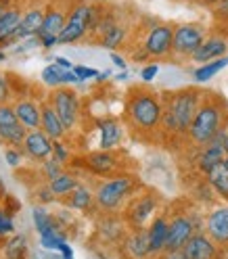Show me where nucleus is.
<instances>
[{"label":"nucleus","instance_id":"f257e3e1","mask_svg":"<svg viewBox=\"0 0 228 259\" xmlns=\"http://www.w3.org/2000/svg\"><path fill=\"white\" fill-rule=\"evenodd\" d=\"M164 117V96L146 90L132 88L126 99V123L136 136H151L161 130Z\"/></svg>","mask_w":228,"mask_h":259},{"label":"nucleus","instance_id":"f03ea898","mask_svg":"<svg viewBox=\"0 0 228 259\" xmlns=\"http://www.w3.org/2000/svg\"><path fill=\"white\" fill-rule=\"evenodd\" d=\"M228 105L218 94H203V101L197 109L191 130H188V142L195 147H203L214 138L220 130H228Z\"/></svg>","mask_w":228,"mask_h":259},{"label":"nucleus","instance_id":"7ed1b4c3","mask_svg":"<svg viewBox=\"0 0 228 259\" xmlns=\"http://www.w3.org/2000/svg\"><path fill=\"white\" fill-rule=\"evenodd\" d=\"M138 182L130 174H116L111 178H103L94 190V205L103 213H116L134 197Z\"/></svg>","mask_w":228,"mask_h":259},{"label":"nucleus","instance_id":"20e7f679","mask_svg":"<svg viewBox=\"0 0 228 259\" xmlns=\"http://www.w3.org/2000/svg\"><path fill=\"white\" fill-rule=\"evenodd\" d=\"M201 101H203V92L199 88H180L176 92L164 94V105L172 111L178 136H188L191 123L195 115H197Z\"/></svg>","mask_w":228,"mask_h":259},{"label":"nucleus","instance_id":"39448f33","mask_svg":"<svg viewBox=\"0 0 228 259\" xmlns=\"http://www.w3.org/2000/svg\"><path fill=\"white\" fill-rule=\"evenodd\" d=\"M99 17H101V11L94 5L78 3L75 7H71L67 11L65 27L59 34V44H75L80 40H84L94 27V23L99 21Z\"/></svg>","mask_w":228,"mask_h":259},{"label":"nucleus","instance_id":"423d86ee","mask_svg":"<svg viewBox=\"0 0 228 259\" xmlns=\"http://www.w3.org/2000/svg\"><path fill=\"white\" fill-rule=\"evenodd\" d=\"M48 103L55 107L57 115L61 117L65 130H67V134L73 132L80 125V119H82V103H80V96L73 88L69 86L53 88L51 94H48Z\"/></svg>","mask_w":228,"mask_h":259},{"label":"nucleus","instance_id":"0eeeda50","mask_svg":"<svg viewBox=\"0 0 228 259\" xmlns=\"http://www.w3.org/2000/svg\"><path fill=\"white\" fill-rule=\"evenodd\" d=\"M207 29L201 23H180L174 25V44L172 57L180 61H191L195 51L205 42Z\"/></svg>","mask_w":228,"mask_h":259},{"label":"nucleus","instance_id":"6e6552de","mask_svg":"<svg viewBox=\"0 0 228 259\" xmlns=\"http://www.w3.org/2000/svg\"><path fill=\"white\" fill-rule=\"evenodd\" d=\"M157 205H159V199H157V194H153L151 190L134 194V197L126 203L124 222L130 226V230L144 228V226L153 220V213H155Z\"/></svg>","mask_w":228,"mask_h":259},{"label":"nucleus","instance_id":"1a4fd4ad","mask_svg":"<svg viewBox=\"0 0 228 259\" xmlns=\"http://www.w3.org/2000/svg\"><path fill=\"white\" fill-rule=\"evenodd\" d=\"M172 44H174V25L172 23H159L155 21L144 34L142 46L149 53L153 61L172 59Z\"/></svg>","mask_w":228,"mask_h":259},{"label":"nucleus","instance_id":"9d476101","mask_svg":"<svg viewBox=\"0 0 228 259\" xmlns=\"http://www.w3.org/2000/svg\"><path fill=\"white\" fill-rule=\"evenodd\" d=\"M195 232H199V222L191 213H176L170 220L168 226V240H166V251H178L184 249V245L191 240Z\"/></svg>","mask_w":228,"mask_h":259},{"label":"nucleus","instance_id":"9b49d317","mask_svg":"<svg viewBox=\"0 0 228 259\" xmlns=\"http://www.w3.org/2000/svg\"><path fill=\"white\" fill-rule=\"evenodd\" d=\"M27 136L25 125L19 121L13 105H0V142L7 147H21Z\"/></svg>","mask_w":228,"mask_h":259},{"label":"nucleus","instance_id":"f8f14e48","mask_svg":"<svg viewBox=\"0 0 228 259\" xmlns=\"http://www.w3.org/2000/svg\"><path fill=\"white\" fill-rule=\"evenodd\" d=\"M65 21H67V11H63L59 7H51L44 11V21H42V29L38 34L40 46L44 48H53L59 44V34L65 27Z\"/></svg>","mask_w":228,"mask_h":259},{"label":"nucleus","instance_id":"ddd939ff","mask_svg":"<svg viewBox=\"0 0 228 259\" xmlns=\"http://www.w3.org/2000/svg\"><path fill=\"white\" fill-rule=\"evenodd\" d=\"M84 169L90 171L92 176L99 178H111L120 174L122 169V161L118 159V155L113 151H92L88 155H84Z\"/></svg>","mask_w":228,"mask_h":259},{"label":"nucleus","instance_id":"4468645a","mask_svg":"<svg viewBox=\"0 0 228 259\" xmlns=\"http://www.w3.org/2000/svg\"><path fill=\"white\" fill-rule=\"evenodd\" d=\"M228 130H220V132L211 138L207 144H203L199 155H197V169L207 176L211 169H214L218 163L226 159V149H224V138H226Z\"/></svg>","mask_w":228,"mask_h":259},{"label":"nucleus","instance_id":"2eb2a0df","mask_svg":"<svg viewBox=\"0 0 228 259\" xmlns=\"http://www.w3.org/2000/svg\"><path fill=\"white\" fill-rule=\"evenodd\" d=\"M23 155L34 161V163H44L46 159L53 157V140L48 138L42 130H27V136L21 144Z\"/></svg>","mask_w":228,"mask_h":259},{"label":"nucleus","instance_id":"dca6fc26","mask_svg":"<svg viewBox=\"0 0 228 259\" xmlns=\"http://www.w3.org/2000/svg\"><path fill=\"white\" fill-rule=\"evenodd\" d=\"M205 232L224 251L228 249V205L214 207L205 218Z\"/></svg>","mask_w":228,"mask_h":259},{"label":"nucleus","instance_id":"f3484780","mask_svg":"<svg viewBox=\"0 0 228 259\" xmlns=\"http://www.w3.org/2000/svg\"><path fill=\"white\" fill-rule=\"evenodd\" d=\"M184 253L188 259H222L226 253L222 247H218L214 240L207 236V232H195L191 240L184 245Z\"/></svg>","mask_w":228,"mask_h":259},{"label":"nucleus","instance_id":"a211bd4d","mask_svg":"<svg viewBox=\"0 0 228 259\" xmlns=\"http://www.w3.org/2000/svg\"><path fill=\"white\" fill-rule=\"evenodd\" d=\"M122 255L126 259H151V245H149V230L136 228L130 230L122 240Z\"/></svg>","mask_w":228,"mask_h":259},{"label":"nucleus","instance_id":"6ab92c4d","mask_svg":"<svg viewBox=\"0 0 228 259\" xmlns=\"http://www.w3.org/2000/svg\"><path fill=\"white\" fill-rule=\"evenodd\" d=\"M222 57H228V38L224 34H211L205 38V42L197 48V51H195L191 61L197 63V65H203V63L216 61Z\"/></svg>","mask_w":228,"mask_h":259},{"label":"nucleus","instance_id":"aec40b11","mask_svg":"<svg viewBox=\"0 0 228 259\" xmlns=\"http://www.w3.org/2000/svg\"><path fill=\"white\" fill-rule=\"evenodd\" d=\"M31 222L40 236H65L63 226L57 215H53L44 205H34L31 209Z\"/></svg>","mask_w":228,"mask_h":259},{"label":"nucleus","instance_id":"412c9836","mask_svg":"<svg viewBox=\"0 0 228 259\" xmlns=\"http://www.w3.org/2000/svg\"><path fill=\"white\" fill-rule=\"evenodd\" d=\"M96 127H99V149L101 151H113L122 144L124 127L118 119L103 117V119L96 121Z\"/></svg>","mask_w":228,"mask_h":259},{"label":"nucleus","instance_id":"4be33fe9","mask_svg":"<svg viewBox=\"0 0 228 259\" xmlns=\"http://www.w3.org/2000/svg\"><path fill=\"white\" fill-rule=\"evenodd\" d=\"M42 77V84L48 86V88H59V86H71V84H82V79H80L75 75L73 69H65L61 67V65L57 63H51V65H46V67L42 69L40 73Z\"/></svg>","mask_w":228,"mask_h":259},{"label":"nucleus","instance_id":"5701e85b","mask_svg":"<svg viewBox=\"0 0 228 259\" xmlns=\"http://www.w3.org/2000/svg\"><path fill=\"white\" fill-rule=\"evenodd\" d=\"M15 113H17L19 121L25 125V130H38L42 123V105H38L31 99H17L13 105Z\"/></svg>","mask_w":228,"mask_h":259},{"label":"nucleus","instance_id":"b1692460","mask_svg":"<svg viewBox=\"0 0 228 259\" xmlns=\"http://www.w3.org/2000/svg\"><path fill=\"white\" fill-rule=\"evenodd\" d=\"M21 19H23V13L19 9H7L5 13H0V48L17 40Z\"/></svg>","mask_w":228,"mask_h":259},{"label":"nucleus","instance_id":"393cba45","mask_svg":"<svg viewBox=\"0 0 228 259\" xmlns=\"http://www.w3.org/2000/svg\"><path fill=\"white\" fill-rule=\"evenodd\" d=\"M40 130L51 140H65V136H67V130H65L61 117L57 115L55 107L48 101H42V123H40Z\"/></svg>","mask_w":228,"mask_h":259},{"label":"nucleus","instance_id":"a878e982","mask_svg":"<svg viewBox=\"0 0 228 259\" xmlns=\"http://www.w3.org/2000/svg\"><path fill=\"white\" fill-rule=\"evenodd\" d=\"M168 226H170V220H168L166 215H157V218L151 220L149 228H146V230H149V245H151V255H153V259L166 251Z\"/></svg>","mask_w":228,"mask_h":259},{"label":"nucleus","instance_id":"bb28decb","mask_svg":"<svg viewBox=\"0 0 228 259\" xmlns=\"http://www.w3.org/2000/svg\"><path fill=\"white\" fill-rule=\"evenodd\" d=\"M44 21V11L42 9H29L23 13V19L17 31V40H27V38H36L42 29Z\"/></svg>","mask_w":228,"mask_h":259},{"label":"nucleus","instance_id":"cd10ccee","mask_svg":"<svg viewBox=\"0 0 228 259\" xmlns=\"http://www.w3.org/2000/svg\"><path fill=\"white\" fill-rule=\"evenodd\" d=\"M65 205L69 209H75V211H90L92 207H96L94 205V192L86 184L80 182L67 197H65Z\"/></svg>","mask_w":228,"mask_h":259},{"label":"nucleus","instance_id":"c85d7f7f","mask_svg":"<svg viewBox=\"0 0 228 259\" xmlns=\"http://www.w3.org/2000/svg\"><path fill=\"white\" fill-rule=\"evenodd\" d=\"M29 240L25 234H11L3 242V259H27Z\"/></svg>","mask_w":228,"mask_h":259},{"label":"nucleus","instance_id":"c756f323","mask_svg":"<svg viewBox=\"0 0 228 259\" xmlns=\"http://www.w3.org/2000/svg\"><path fill=\"white\" fill-rule=\"evenodd\" d=\"M207 184L211 186V190H214L220 199H224L228 203V165L224 163H218L214 169H211L207 176H205Z\"/></svg>","mask_w":228,"mask_h":259},{"label":"nucleus","instance_id":"7c9ffc66","mask_svg":"<svg viewBox=\"0 0 228 259\" xmlns=\"http://www.w3.org/2000/svg\"><path fill=\"white\" fill-rule=\"evenodd\" d=\"M224 67H228V57H222V59H216V61H209V63H203L199 67L193 69V79L197 84H205L209 82L211 77L216 73H220Z\"/></svg>","mask_w":228,"mask_h":259},{"label":"nucleus","instance_id":"2f4dec72","mask_svg":"<svg viewBox=\"0 0 228 259\" xmlns=\"http://www.w3.org/2000/svg\"><path fill=\"white\" fill-rule=\"evenodd\" d=\"M78 184H80V180H78L73 174H69V171H63L61 176L53 178V180L48 182V186H51V190L55 192L57 199H65Z\"/></svg>","mask_w":228,"mask_h":259},{"label":"nucleus","instance_id":"473e14b6","mask_svg":"<svg viewBox=\"0 0 228 259\" xmlns=\"http://www.w3.org/2000/svg\"><path fill=\"white\" fill-rule=\"evenodd\" d=\"M126 38H128V27L118 21L116 25H113L111 29H107L105 34L99 38V44L103 48H109V51H116V48H120L126 42Z\"/></svg>","mask_w":228,"mask_h":259},{"label":"nucleus","instance_id":"72a5a7b5","mask_svg":"<svg viewBox=\"0 0 228 259\" xmlns=\"http://www.w3.org/2000/svg\"><path fill=\"white\" fill-rule=\"evenodd\" d=\"M15 234V222H13V211L5 209V205L0 207V242Z\"/></svg>","mask_w":228,"mask_h":259},{"label":"nucleus","instance_id":"f704fd0d","mask_svg":"<svg viewBox=\"0 0 228 259\" xmlns=\"http://www.w3.org/2000/svg\"><path fill=\"white\" fill-rule=\"evenodd\" d=\"M65 169H63V163H59V161L55 159V157H51V159H46L44 163H42V178L46 182H51L53 178H57V176H61Z\"/></svg>","mask_w":228,"mask_h":259},{"label":"nucleus","instance_id":"c9c22d12","mask_svg":"<svg viewBox=\"0 0 228 259\" xmlns=\"http://www.w3.org/2000/svg\"><path fill=\"white\" fill-rule=\"evenodd\" d=\"M23 157L25 155H23L21 147H7V151H5V161L9 163V167H19Z\"/></svg>","mask_w":228,"mask_h":259},{"label":"nucleus","instance_id":"e433bc0d","mask_svg":"<svg viewBox=\"0 0 228 259\" xmlns=\"http://www.w3.org/2000/svg\"><path fill=\"white\" fill-rule=\"evenodd\" d=\"M53 157L59 161V163H63V165L71 159V153H69L67 147H65L63 140H53Z\"/></svg>","mask_w":228,"mask_h":259},{"label":"nucleus","instance_id":"4c0bfd02","mask_svg":"<svg viewBox=\"0 0 228 259\" xmlns=\"http://www.w3.org/2000/svg\"><path fill=\"white\" fill-rule=\"evenodd\" d=\"M157 73H159V63L157 61H149V63H144V67L140 69V79L149 84L157 77Z\"/></svg>","mask_w":228,"mask_h":259},{"label":"nucleus","instance_id":"58836bf2","mask_svg":"<svg viewBox=\"0 0 228 259\" xmlns=\"http://www.w3.org/2000/svg\"><path fill=\"white\" fill-rule=\"evenodd\" d=\"M65 242V236H40V247L44 251H59Z\"/></svg>","mask_w":228,"mask_h":259},{"label":"nucleus","instance_id":"ea45409f","mask_svg":"<svg viewBox=\"0 0 228 259\" xmlns=\"http://www.w3.org/2000/svg\"><path fill=\"white\" fill-rule=\"evenodd\" d=\"M36 201H38L40 205H48V203L57 201L55 192L51 190V186H48V182H46V184H42V186H38V190H36Z\"/></svg>","mask_w":228,"mask_h":259},{"label":"nucleus","instance_id":"a19ab883","mask_svg":"<svg viewBox=\"0 0 228 259\" xmlns=\"http://www.w3.org/2000/svg\"><path fill=\"white\" fill-rule=\"evenodd\" d=\"M73 71H75V75L80 79H82V82H86V79H96L99 73H101V71H96L94 67H86V65H73Z\"/></svg>","mask_w":228,"mask_h":259},{"label":"nucleus","instance_id":"79ce46f5","mask_svg":"<svg viewBox=\"0 0 228 259\" xmlns=\"http://www.w3.org/2000/svg\"><path fill=\"white\" fill-rule=\"evenodd\" d=\"M11 101V82L9 75L0 71V105H7Z\"/></svg>","mask_w":228,"mask_h":259},{"label":"nucleus","instance_id":"37998d69","mask_svg":"<svg viewBox=\"0 0 228 259\" xmlns=\"http://www.w3.org/2000/svg\"><path fill=\"white\" fill-rule=\"evenodd\" d=\"M211 11H214V15L222 23L228 25V0H222V3H218L216 7H211Z\"/></svg>","mask_w":228,"mask_h":259},{"label":"nucleus","instance_id":"c03bdc74","mask_svg":"<svg viewBox=\"0 0 228 259\" xmlns=\"http://www.w3.org/2000/svg\"><path fill=\"white\" fill-rule=\"evenodd\" d=\"M130 59H132L134 63H149V61H151L149 53L144 51V46H140V48H134V51H130Z\"/></svg>","mask_w":228,"mask_h":259},{"label":"nucleus","instance_id":"a18cd8bd","mask_svg":"<svg viewBox=\"0 0 228 259\" xmlns=\"http://www.w3.org/2000/svg\"><path fill=\"white\" fill-rule=\"evenodd\" d=\"M155 259H188L184 249H178V251H164L161 255H157Z\"/></svg>","mask_w":228,"mask_h":259},{"label":"nucleus","instance_id":"49530a36","mask_svg":"<svg viewBox=\"0 0 228 259\" xmlns=\"http://www.w3.org/2000/svg\"><path fill=\"white\" fill-rule=\"evenodd\" d=\"M109 57H111V63H113V65H116V67H120L122 71H126V67H128V63H126V59H124L122 55H118V53H111Z\"/></svg>","mask_w":228,"mask_h":259},{"label":"nucleus","instance_id":"de8ad7c7","mask_svg":"<svg viewBox=\"0 0 228 259\" xmlns=\"http://www.w3.org/2000/svg\"><path fill=\"white\" fill-rule=\"evenodd\" d=\"M57 253H61V255H63V259H73V249H71V245H69L67 240L63 242V245H61V249H59Z\"/></svg>","mask_w":228,"mask_h":259},{"label":"nucleus","instance_id":"09e8293b","mask_svg":"<svg viewBox=\"0 0 228 259\" xmlns=\"http://www.w3.org/2000/svg\"><path fill=\"white\" fill-rule=\"evenodd\" d=\"M55 63L61 65V67H65V69H73V63H71L69 59H65V57H57Z\"/></svg>","mask_w":228,"mask_h":259},{"label":"nucleus","instance_id":"8fccbe9b","mask_svg":"<svg viewBox=\"0 0 228 259\" xmlns=\"http://www.w3.org/2000/svg\"><path fill=\"white\" fill-rule=\"evenodd\" d=\"M199 3H201L203 7H209V9H211V7H216L218 3H222V0H199Z\"/></svg>","mask_w":228,"mask_h":259},{"label":"nucleus","instance_id":"3c124183","mask_svg":"<svg viewBox=\"0 0 228 259\" xmlns=\"http://www.w3.org/2000/svg\"><path fill=\"white\" fill-rule=\"evenodd\" d=\"M109 75H111V71H101L96 79H99V82H105V79H109Z\"/></svg>","mask_w":228,"mask_h":259},{"label":"nucleus","instance_id":"603ef678","mask_svg":"<svg viewBox=\"0 0 228 259\" xmlns=\"http://www.w3.org/2000/svg\"><path fill=\"white\" fill-rule=\"evenodd\" d=\"M116 79H118V82H126V79H128V73H126V71H122V73H118V75H116Z\"/></svg>","mask_w":228,"mask_h":259},{"label":"nucleus","instance_id":"864d4df0","mask_svg":"<svg viewBox=\"0 0 228 259\" xmlns=\"http://www.w3.org/2000/svg\"><path fill=\"white\" fill-rule=\"evenodd\" d=\"M3 203H5V188L0 186V207H3Z\"/></svg>","mask_w":228,"mask_h":259},{"label":"nucleus","instance_id":"5fc2aeb1","mask_svg":"<svg viewBox=\"0 0 228 259\" xmlns=\"http://www.w3.org/2000/svg\"><path fill=\"white\" fill-rule=\"evenodd\" d=\"M224 149H226V157H228V132H226V138H224Z\"/></svg>","mask_w":228,"mask_h":259},{"label":"nucleus","instance_id":"6e6d98bb","mask_svg":"<svg viewBox=\"0 0 228 259\" xmlns=\"http://www.w3.org/2000/svg\"><path fill=\"white\" fill-rule=\"evenodd\" d=\"M5 61H7V55H5L3 51H0V63H5Z\"/></svg>","mask_w":228,"mask_h":259},{"label":"nucleus","instance_id":"4d7b16f0","mask_svg":"<svg viewBox=\"0 0 228 259\" xmlns=\"http://www.w3.org/2000/svg\"><path fill=\"white\" fill-rule=\"evenodd\" d=\"M36 259H38V257H36Z\"/></svg>","mask_w":228,"mask_h":259}]
</instances>
